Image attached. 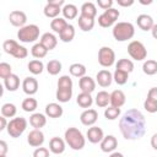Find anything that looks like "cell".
Returning a JSON list of instances; mask_svg holds the SVG:
<instances>
[{"label": "cell", "mask_w": 157, "mask_h": 157, "mask_svg": "<svg viewBox=\"0 0 157 157\" xmlns=\"http://www.w3.org/2000/svg\"><path fill=\"white\" fill-rule=\"evenodd\" d=\"M80 11H81V15H83L86 17H90V18H94L97 16V7L91 1L83 2L81 5V10Z\"/></svg>", "instance_id": "cell-25"}, {"label": "cell", "mask_w": 157, "mask_h": 157, "mask_svg": "<svg viewBox=\"0 0 157 157\" xmlns=\"http://www.w3.org/2000/svg\"><path fill=\"white\" fill-rule=\"evenodd\" d=\"M58 88H72V80L69 75H63L58 80Z\"/></svg>", "instance_id": "cell-44"}, {"label": "cell", "mask_w": 157, "mask_h": 157, "mask_svg": "<svg viewBox=\"0 0 157 157\" xmlns=\"http://www.w3.org/2000/svg\"><path fill=\"white\" fill-rule=\"evenodd\" d=\"M47 71L49 75H58L60 71H61V63L56 59H53V60H49L48 64H47Z\"/></svg>", "instance_id": "cell-40"}, {"label": "cell", "mask_w": 157, "mask_h": 157, "mask_svg": "<svg viewBox=\"0 0 157 157\" xmlns=\"http://www.w3.org/2000/svg\"><path fill=\"white\" fill-rule=\"evenodd\" d=\"M29 124L34 128V129H39L45 126L47 124V118L44 114L42 113H33L31 117H29Z\"/></svg>", "instance_id": "cell-23"}, {"label": "cell", "mask_w": 157, "mask_h": 157, "mask_svg": "<svg viewBox=\"0 0 157 157\" xmlns=\"http://www.w3.org/2000/svg\"><path fill=\"white\" fill-rule=\"evenodd\" d=\"M112 34L117 42H126L135 34V27L130 22H118L113 26Z\"/></svg>", "instance_id": "cell-3"}, {"label": "cell", "mask_w": 157, "mask_h": 157, "mask_svg": "<svg viewBox=\"0 0 157 157\" xmlns=\"http://www.w3.org/2000/svg\"><path fill=\"white\" fill-rule=\"evenodd\" d=\"M101 150L103 151V152H113L117 147H118V140H117V137L115 136H113V135H107V136H104V139L101 141Z\"/></svg>", "instance_id": "cell-16"}, {"label": "cell", "mask_w": 157, "mask_h": 157, "mask_svg": "<svg viewBox=\"0 0 157 157\" xmlns=\"http://www.w3.org/2000/svg\"><path fill=\"white\" fill-rule=\"evenodd\" d=\"M128 78H129V74L128 72L115 69V71L113 74V81H115V83H118L120 86L121 85H125L128 82Z\"/></svg>", "instance_id": "cell-41"}, {"label": "cell", "mask_w": 157, "mask_h": 157, "mask_svg": "<svg viewBox=\"0 0 157 157\" xmlns=\"http://www.w3.org/2000/svg\"><path fill=\"white\" fill-rule=\"evenodd\" d=\"M119 115H120V108L110 105V107L105 108V110H104V117L108 120H115L119 118Z\"/></svg>", "instance_id": "cell-42"}, {"label": "cell", "mask_w": 157, "mask_h": 157, "mask_svg": "<svg viewBox=\"0 0 157 157\" xmlns=\"http://www.w3.org/2000/svg\"><path fill=\"white\" fill-rule=\"evenodd\" d=\"M109 157H124V155L120 153V152H112V153L109 155Z\"/></svg>", "instance_id": "cell-56"}, {"label": "cell", "mask_w": 157, "mask_h": 157, "mask_svg": "<svg viewBox=\"0 0 157 157\" xmlns=\"http://www.w3.org/2000/svg\"><path fill=\"white\" fill-rule=\"evenodd\" d=\"M128 53L131 56V59L136 61H141L147 56V49L140 40H131L128 45Z\"/></svg>", "instance_id": "cell-6"}, {"label": "cell", "mask_w": 157, "mask_h": 157, "mask_svg": "<svg viewBox=\"0 0 157 157\" xmlns=\"http://www.w3.org/2000/svg\"><path fill=\"white\" fill-rule=\"evenodd\" d=\"M55 97L60 103H66L72 97V88H56Z\"/></svg>", "instance_id": "cell-30"}, {"label": "cell", "mask_w": 157, "mask_h": 157, "mask_svg": "<svg viewBox=\"0 0 157 157\" xmlns=\"http://www.w3.org/2000/svg\"><path fill=\"white\" fill-rule=\"evenodd\" d=\"M125 101H126V97L121 90H114L110 93V105L112 107L120 108L121 105L125 104Z\"/></svg>", "instance_id": "cell-21"}, {"label": "cell", "mask_w": 157, "mask_h": 157, "mask_svg": "<svg viewBox=\"0 0 157 157\" xmlns=\"http://www.w3.org/2000/svg\"><path fill=\"white\" fill-rule=\"evenodd\" d=\"M151 146L153 147V150L157 151V134H153L151 137Z\"/></svg>", "instance_id": "cell-54"}, {"label": "cell", "mask_w": 157, "mask_h": 157, "mask_svg": "<svg viewBox=\"0 0 157 157\" xmlns=\"http://www.w3.org/2000/svg\"><path fill=\"white\" fill-rule=\"evenodd\" d=\"M78 86L81 88V92L92 93L96 88V81L91 76H83L78 80Z\"/></svg>", "instance_id": "cell-18"}, {"label": "cell", "mask_w": 157, "mask_h": 157, "mask_svg": "<svg viewBox=\"0 0 157 157\" xmlns=\"http://www.w3.org/2000/svg\"><path fill=\"white\" fill-rule=\"evenodd\" d=\"M61 12H63L65 20H74V18L77 17L78 10H77L76 5H74V4H65L63 6Z\"/></svg>", "instance_id": "cell-27"}, {"label": "cell", "mask_w": 157, "mask_h": 157, "mask_svg": "<svg viewBox=\"0 0 157 157\" xmlns=\"http://www.w3.org/2000/svg\"><path fill=\"white\" fill-rule=\"evenodd\" d=\"M96 104L101 108H104L108 105V103H110V93H108L107 91H99L96 96V99H94Z\"/></svg>", "instance_id": "cell-32"}, {"label": "cell", "mask_w": 157, "mask_h": 157, "mask_svg": "<svg viewBox=\"0 0 157 157\" xmlns=\"http://www.w3.org/2000/svg\"><path fill=\"white\" fill-rule=\"evenodd\" d=\"M77 23H78V27L81 28V31L90 32L94 27V18H90V17H86L83 15H80L77 18Z\"/></svg>", "instance_id": "cell-24"}, {"label": "cell", "mask_w": 157, "mask_h": 157, "mask_svg": "<svg viewBox=\"0 0 157 157\" xmlns=\"http://www.w3.org/2000/svg\"><path fill=\"white\" fill-rule=\"evenodd\" d=\"M97 119H98V113L96 109H92V108L83 110L80 115V120L85 126H93Z\"/></svg>", "instance_id": "cell-11"}, {"label": "cell", "mask_w": 157, "mask_h": 157, "mask_svg": "<svg viewBox=\"0 0 157 157\" xmlns=\"http://www.w3.org/2000/svg\"><path fill=\"white\" fill-rule=\"evenodd\" d=\"M26 128H27V120L23 117H16V118H12L9 121L6 130H7V134L11 137L17 139L25 132Z\"/></svg>", "instance_id": "cell-5"}, {"label": "cell", "mask_w": 157, "mask_h": 157, "mask_svg": "<svg viewBox=\"0 0 157 157\" xmlns=\"http://www.w3.org/2000/svg\"><path fill=\"white\" fill-rule=\"evenodd\" d=\"M22 90L28 96H33L37 93L38 91V81L32 77V76H28L26 77L23 81H22Z\"/></svg>", "instance_id": "cell-15"}, {"label": "cell", "mask_w": 157, "mask_h": 157, "mask_svg": "<svg viewBox=\"0 0 157 157\" xmlns=\"http://www.w3.org/2000/svg\"><path fill=\"white\" fill-rule=\"evenodd\" d=\"M27 67H28V71H29L31 74H33V75H39V74H42L43 70H44V64H43L40 60L34 59V60H31V61L28 63Z\"/></svg>", "instance_id": "cell-36"}, {"label": "cell", "mask_w": 157, "mask_h": 157, "mask_svg": "<svg viewBox=\"0 0 157 157\" xmlns=\"http://www.w3.org/2000/svg\"><path fill=\"white\" fill-rule=\"evenodd\" d=\"M10 75H12V67L7 63H1L0 64V77L1 78H7Z\"/></svg>", "instance_id": "cell-45"}, {"label": "cell", "mask_w": 157, "mask_h": 157, "mask_svg": "<svg viewBox=\"0 0 157 157\" xmlns=\"http://www.w3.org/2000/svg\"><path fill=\"white\" fill-rule=\"evenodd\" d=\"M64 137H65V142L69 145V147L75 151H80L85 147L86 139H85L83 134L77 128H67L65 130Z\"/></svg>", "instance_id": "cell-2"}, {"label": "cell", "mask_w": 157, "mask_h": 157, "mask_svg": "<svg viewBox=\"0 0 157 157\" xmlns=\"http://www.w3.org/2000/svg\"><path fill=\"white\" fill-rule=\"evenodd\" d=\"M96 82L101 87H109L113 82V74L107 69H103V70L98 71L97 75H96Z\"/></svg>", "instance_id": "cell-14"}, {"label": "cell", "mask_w": 157, "mask_h": 157, "mask_svg": "<svg viewBox=\"0 0 157 157\" xmlns=\"http://www.w3.org/2000/svg\"><path fill=\"white\" fill-rule=\"evenodd\" d=\"M9 21L12 26L15 27H25L26 26V22H27V15L23 12V11H20V10H15L12 12H10L9 15Z\"/></svg>", "instance_id": "cell-10"}, {"label": "cell", "mask_w": 157, "mask_h": 157, "mask_svg": "<svg viewBox=\"0 0 157 157\" xmlns=\"http://www.w3.org/2000/svg\"><path fill=\"white\" fill-rule=\"evenodd\" d=\"M117 2L119 6H123V7H128V6L134 5V0H117Z\"/></svg>", "instance_id": "cell-51"}, {"label": "cell", "mask_w": 157, "mask_h": 157, "mask_svg": "<svg viewBox=\"0 0 157 157\" xmlns=\"http://www.w3.org/2000/svg\"><path fill=\"white\" fill-rule=\"evenodd\" d=\"M65 5V1L64 0H49L47 2V5L44 6V15L48 17V18H56L59 16V13L61 12L63 10V6Z\"/></svg>", "instance_id": "cell-9"}, {"label": "cell", "mask_w": 157, "mask_h": 157, "mask_svg": "<svg viewBox=\"0 0 157 157\" xmlns=\"http://www.w3.org/2000/svg\"><path fill=\"white\" fill-rule=\"evenodd\" d=\"M136 23H137L139 28L142 29V31H151L152 27L155 26L153 18H152L150 15H147V13H141V15H139L137 18H136Z\"/></svg>", "instance_id": "cell-17"}, {"label": "cell", "mask_w": 157, "mask_h": 157, "mask_svg": "<svg viewBox=\"0 0 157 157\" xmlns=\"http://www.w3.org/2000/svg\"><path fill=\"white\" fill-rule=\"evenodd\" d=\"M7 144L4 140H0V155H6L7 152Z\"/></svg>", "instance_id": "cell-52"}, {"label": "cell", "mask_w": 157, "mask_h": 157, "mask_svg": "<svg viewBox=\"0 0 157 157\" xmlns=\"http://www.w3.org/2000/svg\"><path fill=\"white\" fill-rule=\"evenodd\" d=\"M18 45H20V44H18L16 40H13V39H6V40L2 43V48H4L5 53H7V54H10V55H12V53L16 50V48H17Z\"/></svg>", "instance_id": "cell-43"}, {"label": "cell", "mask_w": 157, "mask_h": 157, "mask_svg": "<svg viewBox=\"0 0 157 157\" xmlns=\"http://www.w3.org/2000/svg\"><path fill=\"white\" fill-rule=\"evenodd\" d=\"M76 103H77L81 108H87V109H90V107H91L92 103H93V98H92L91 93L81 92L80 94H77Z\"/></svg>", "instance_id": "cell-28"}, {"label": "cell", "mask_w": 157, "mask_h": 157, "mask_svg": "<svg viewBox=\"0 0 157 157\" xmlns=\"http://www.w3.org/2000/svg\"><path fill=\"white\" fill-rule=\"evenodd\" d=\"M147 98H151L153 101H157V87H151L147 93Z\"/></svg>", "instance_id": "cell-50"}, {"label": "cell", "mask_w": 157, "mask_h": 157, "mask_svg": "<svg viewBox=\"0 0 157 157\" xmlns=\"http://www.w3.org/2000/svg\"><path fill=\"white\" fill-rule=\"evenodd\" d=\"M119 129L125 140H139L146 132V120L137 109L126 110L119 120Z\"/></svg>", "instance_id": "cell-1"}, {"label": "cell", "mask_w": 157, "mask_h": 157, "mask_svg": "<svg viewBox=\"0 0 157 157\" xmlns=\"http://www.w3.org/2000/svg\"><path fill=\"white\" fill-rule=\"evenodd\" d=\"M86 137L91 144H101V141L104 139V134L99 126L93 125V126L88 128V130L86 132Z\"/></svg>", "instance_id": "cell-13"}, {"label": "cell", "mask_w": 157, "mask_h": 157, "mask_svg": "<svg viewBox=\"0 0 157 157\" xmlns=\"http://www.w3.org/2000/svg\"><path fill=\"white\" fill-rule=\"evenodd\" d=\"M98 63L103 67H110L115 63V53L109 47H102L98 50Z\"/></svg>", "instance_id": "cell-8"}, {"label": "cell", "mask_w": 157, "mask_h": 157, "mask_svg": "<svg viewBox=\"0 0 157 157\" xmlns=\"http://www.w3.org/2000/svg\"><path fill=\"white\" fill-rule=\"evenodd\" d=\"M115 69L130 74L134 70V63L130 59H119L117 61V64H115Z\"/></svg>", "instance_id": "cell-35"}, {"label": "cell", "mask_w": 157, "mask_h": 157, "mask_svg": "<svg viewBox=\"0 0 157 157\" xmlns=\"http://www.w3.org/2000/svg\"><path fill=\"white\" fill-rule=\"evenodd\" d=\"M144 108L148 113H156L157 112V101H153L151 98H146L144 102Z\"/></svg>", "instance_id": "cell-46"}, {"label": "cell", "mask_w": 157, "mask_h": 157, "mask_svg": "<svg viewBox=\"0 0 157 157\" xmlns=\"http://www.w3.org/2000/svg\"><path fill=\"white\" fill-rule=\"evenodd\" d=\"M69 71H70V74H71L72 76L81 78V77L86 76V71H87V70H86V66H85L83 64L75 63V64H71V65H70Z\"/></svg>", "instance_id": "cell-31"}, {"label": "cell", "mask_w": 157, "mask_h": 157, "mask_svg": "<svg viewBox=\"0 0 157 157\" xmlns=\"http://www.w3.org/2000/svg\"><path fill=\"white\" fill-rule=\"evenodd\" d=\"M151 33H152V37H153L155 39H157V23H155V26L152 27Z\"/></svg>", "instance_id": "cell-55"}, {"label": "cell", "mask_w": 157, "mask_h": 157, "mask_svg": "<svg viewBox=\"0 0 157 157\" xmlns=\"http://www.w3.org/2000/svg\"><path fill=\"white\" fill-rule=\"evenodd\" d=\"M33 157H49V150L45 147H37L33 152Z\"/></svg>", "instance_id": "cell-48"}, {"label": "cell", "mask_w": 157, "mask_h": 157, "mask_svg": "<svg viewBox=\"0 0 157 157\" xmlns=\"http://www.w3.org/2000/svg\"><path fill=\"white\" fill-rule=\"evenodd\" d=\"M27 55H28V50H27V48H25L22 45H18L16 48V50L12 53V56L16 59H25Z\"/></svg>", "instance_id": "cell-47"}, {"label": "cell", "mask_w": 157, "mask_h": 157, "mask_svg": "<svg viewBox=\"0 0 157 157\" xmlns=\"http://www.w3.org/2000/svg\"><path fill=\"white\" fill-rule=\"evenodd\" d=\"M7 124H9V123H7L6 118L1 115V117H0V131H2L4 129H6V128H7Z\"/></svg>", "instance_id": "cell-53"}, {"label": "cell", "mask_w": 157, "mask_h": 157, "mask_svg": "<svg viewBox=\"0 0 157 157\" xmlns=\"http://www.w3.org/2000/svg\"><path fill=\"white\" fill-rule=\"evenodd\" d=\"M27 142L32 147H40L44 142V134L39 129H33L27 136Z\"/></svg>", "instance_id": "cell-12"}, {"label": "cell", "mask_w": 157, "mask_h": 157, "mask_svg": "<svg viewBox=\"0 0 157 157\" xmlns=\"http://www.w3.org/2000/svg\"><path fill=\"white\" fill-rule=\"evenodd\" d=\"M59 38H60V40L64 42V43L71 42V40L75 38V27L69 23V26L59 34Z\"/></svg>", "instance_id": "cell-33"}, {"label": "cell", "mask_w": 157, "mask_h": 157, "mask_svg": "<svg viewBox=\"0 0 157 157\" xmlns=\"http://www.w3.org/2000/svg\"><path fill=\"white\" fill-rule=\"evenodd\" d=\"M142 71H144V74H146L148 76H152V75L157 74V61L152 60V59H148V60L144 61Z\"/></svg>", "instance_id": "cell-37"}, {"label": "cell", "mask_w": 157, "mask_h": 157, "mask_svg": "<svg viewBox=\"0 0 157 157\" xmlns=\"http://www.w3.org/2000/svg\"><path fill=\"white\" fill-rule=\"evenodd\" d=\"M48 49L39 42V43H36L32 48H31V54L36 58V59H42V58H44L47 54H48Z\"/></svg>", "instance_id": "cell-34"}, {"label": "cell", "mask_w": 157, "mask_h": 157, "mask_svg": "<svg viewBox=\"0 0 157 157\" xmlns=\"http://www.w3.org/2000/svg\"><path fill=\"white\" fill-rule=\"evenodd\" d=\"M0 157H6V155H0Z\"/></svg>", "instance_id": "cell-57"}, {"label": "cell", "mask_w": 157, "mask_h": 157, "mask_svg": "<svg viewBox=\"0 0 157 157\" xmlns=\"http://www.w3.org/2000/svg\"><path fill=\"white\" fill-rule=\"evenodd\" d=\"M37 105H38V102H37V99L33 98V97L25 98V99L22 101V104H21L22 109H23L25 112H27V113L34 112V110L37 109Z\"/></svg>", "instance_id": "cell-38"}, {"label": "cell", "mask_w": 157, "mask_h": 157, "mask_svg": "<svg viewBox=\"0 0 157 157\" xmlns=\"http://www.w3.org/2000/svg\"><path fill=\"white\" fill-rule=\"evenodd\" d=\"M17 113V108L13 103H5L1 107V115L5 118H13Z\"/></svg>", "instance_id": "cell-39"}, {"label": "cell", "mask_w": 157, "mask_h": 157, "mask_svg": "<svg viewBox=\"0 0 157 157\" xmlns=\"http://www.w3.org/2000/svg\"><path fill=\"white\" fill-rule=\"evenodd\" d=\"M113 0H97V5H98V7H101L102 10H109V9H112V6H113Z\"/></svg>", "instance_id": "cell-49"}, {"label": "cell", "mask_w": 157, "mask_h": 157, "mask_svg": "<svg viewBox=\"0 0 157 157\" xmlns=\"http://www.w3.org/2000/svg\"><path fill=\"white\" fill-rule=\"evenodd\" d=\"M39 42H40L48 50H52V49H54V48L56 47V44H58V38L55 37V34H53V33H50V32H45V33L42 34Z\"/></svg>", "instance_id": "cell-22"}, {"label": "cell", "mask_w": 157, "mask_h": 157, "mask_svg": "<svg viewBox=\"0 0 157 157\" xmlns=\"http://www.w3.org/2000/svg\"><path fill=\"white\" fill-rule=\"evenodd\" d=\"M17 38L22 43H33L39 38V27L37 25H26L17 31Z\"/></svg>", "instance_id": "cell-4"}, {"label": "cell", "mask_w": 157, "mask_h": 157, "mask_svg": "<svg viewBox=\"0 0 157 157\" xmlns=\"http://www.w3.org/2000/svg\"><path fill=\"white\" fill-rule=\"evenodd\" d=\"M119 16H120L119 10H117L114 7H112L109 10H105V11H103L102 15L98 16V25L103 28L112 27L115 23V21L118 20Z\"/></svg>", "instance_id": "cell-7"}, {"label": "cell", "mask_w": 157, "mask_h": 157, "mask_svg": "<svg viewBox=\"0 0 157 157\" xmlns=\"http://www.w3.org/2000/svg\"><path fill=\"white\" fill-rule=\"evenodd\" d=\"M64 110H63V107L59 104V103H48L45 105V115H48L49 118H53V119H56V118H60L63 115Z\"/></svg>", "instance_id": "cell-20"}, {"label": "cell", "mask_w": 157, "mask_h": 157, "mask_svg": "<svg viewBox=\"0 0 157 157\" xmlns=\"http://www.w3.org/2000/svg\"><path fill=\"white\" fill-rule=\"evenodd\" d=\"M49 150L54 155L63 153L65 151V140H63V139H60L58 136L52 137L50 141H49Z\"/></svg>", "instance_id": "cell-19"}, {"label": "cell", "mask_w": 157, "mask_h": 157, "mask_svg": "<svg viewBox=\"0 0 157 157\" xmlns=\"http://www.w3.org/2000/svg\"><path fill=\"white\" fill-rule=\"evenodd\" d=\"M4 86L7 91L10 92H13L16 91L18 87H20V77L16 75V74H12L10 75L7 78L4 80Z\"/></svg>", "instance_id": "cell-26"}, {"label": "cell", "mask_w": 157, "mask_h": 157, "mask_svg": "<svg viewBox=\"0 0 157 157\" xmlns=\"http://www.w3.org/2000/svg\"><path fill=\"white\" fill-rule=\"evenodd\" d=\"M69 26V23L66 22L65 18H61V17H56L54 20L50 21V28L55 32V33H61L66 27Z\"/></svg>", "instance_id": "cell-29"}]
</instances>
